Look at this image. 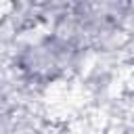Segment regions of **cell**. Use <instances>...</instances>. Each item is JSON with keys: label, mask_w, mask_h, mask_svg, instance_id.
Returning <instances> with one entry per match:
<instances>
[{"label": "cell", "mask_w": 134, "mask_h": 134, "mask_svg": "<svg viewBox=\"0 0 134 134\" xmlns=\"http://www.w3.org/2000/svg\"><path fill=\"white\" fill-rule=\"evenodd\" d=\"M126 61H128V65H132V67H134V42H132V40H130L128 50H126Z\"/></svg>", "instance_id": "2"}, {"label": "cell", "mask_w": 134, "mask_h": 134, "mask_svg": "<svg viewBox=\"0 0 134 134\" xmlns=\"http://www.w3.org/2000/svg\"><path fill=\"white\" fill-rule=\"evenodd\" d=\"M2 29L4 75L34 94L80 80L92 59V54L75 40L42 23L25 29L2 25Z\"/></svg>", "instance_id": "1"}]
</instances>
